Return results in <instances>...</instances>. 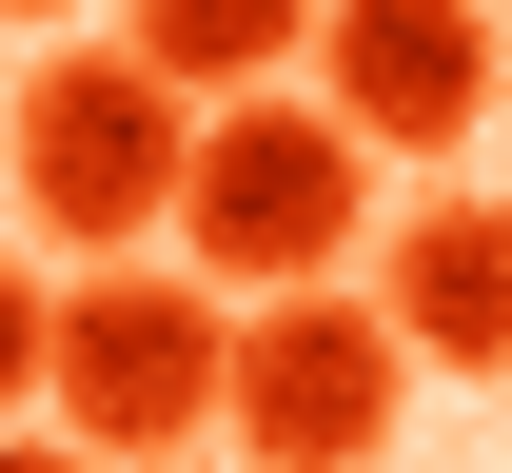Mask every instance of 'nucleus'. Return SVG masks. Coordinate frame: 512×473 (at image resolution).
I'll list each match as a JSON object with an SVG mask.
<instances>
[{"label": "nucleus", "instance_id": "1", "mask_svg": "<svg viewBox=\"0 0 512 473\" xmlns=\"http://www.w3.org/2000/svg\"><path fill=\"white\" fill-rule=\"evenodd\" d=\"M178 158H197V119L119 60V40H40L20 99H0V178H20V217H40L60 257H99V276L178 217Z\"/></svg>", "mask_w": 512, "mask_h": 473}, {"label": "nucleus", "instance_id": "2", "mask_svg": "<svg viewBox=\"0 0 512 473\" xmlns=\"http://www.w3.org/2000/svg\"><path fill=\"white\" fill-rule=\"evenodd\" d=\"M178 257H217L237 296H335V257L375 237V158L316 119V99H237V119H197L178 158V217H158ZM197 276V296H217Z\"/></svg>", "mask_w": 512, "mask_h": 473}, {"label": "nucleus", "instance_id": "3", "mask_svg": "<svg viewBox=\"0 0 512 473\" xmlns=\"http://www.w3.org/2000/svg\"><path fill=\"white\" fill-rule=\"evenodd\" d=\"M217 355H237V316H217L178 257L79 276V296H60V355H40L60 454H79V473H119V454H197V434H217Z\"/></svg>", "mask_w": 512, "mask_h": 473}, {"label": "nucleus", "instance_id": "4", "mask_svg": "<svg viewBox=\"0 0 512 473\" xmlns=\"http://www.w3.org/2000/svg\"><path fill=\"white\" fill-rule=\"evenodd\" d=\"M394 395H414V355L375 336V296L335 276V296H256L237 355H217V434L256 473H375L394 454Z\"/></svg>", "mask_w": 512, "mask_h": 473}, {"label": "nucleus", "instance_id": "5", "mask_svg": "<svg viewBox=\"0 0 512 473\" xmlns=\"http://www.w3.org/2000/svg\"><path fill=\"white\" fill-rule=\"evenodd\" d=\"M316 119L355 138V158H453V138L493 119V79H512V40L473 20V0H355V20H316Z\"/></svg>", "mask_w": 512, "mask_h": 473}, {"label": "nucleus", "instance_id": "6", "mask_svg": "<svg viewBox=\"0 0 512 473\" xmlns=\"http://www.w3.org/2000/svg\"><path fill=\"white\" fill-rule=\"evenodd\" d=\"M375 336L414 375H512V198H414L375 237Z\"/></svg>", "mask_w": 512, "mask_h": 473}, {"label": "nucleus", "instance_id": "7", "mask_svg": "<svg viewBox=\"0 0 512 473\" xmlns=\"http://www.w3.org/2000/svg\"><path fill=\"white\" fill-rule=\"evenodd\" d=\"M119 60L158 79L178 119H237L256 79H296V60H316V20H276V0H138V20H119Z\"/></svg>", "mask_w": 512, "mask_h": 473}, {"label": "nucleus", "instance_id": "8", "mask_svg": "<svg viewBox=\"0 0 512 473\" xmlns=\"http://www.w3.org/2000/svg\"><path fill=\"white\" fill-rule=\"evenodd\" d=\"M40 355H60V296H40V276L0 257V434H20V414H40Z\"/></svg>", "mask_w": 512, "mask_h": 473}, {"label": "nucleus", "instance_id": "9", "mask_svg": "<svg viewBox=\"0 0 512 473\" xmlns=\"http://www.w3.org/2000/svg\"><path fill=\"white\" fill-rule=\"evenodd\" d=\"M0 473H79V454H60V434H0Z\"/></svg>", "mask_w": 512, "mask_h": 473}]
</instances>
